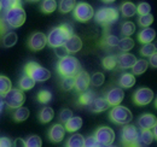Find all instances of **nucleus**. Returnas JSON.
<instances>
[{"mask_svg": "<svg viewBox=\"0 0 157 147\" xmlns=\"http://www.w3.org/2000/svg\"><path fill=\"white\" fill-rule=\"evenodd\" d=\"M74 35L73 33V28L69 24H62L59 27L53 28L50 34L47 35V40H48V45L53 48L59 47L62 45H65L67 40L69 37Z\"/></svg>", "mask_w": 157, "mask_h": 147, "instance_id": "nucleus-1", "label": "nucleus"}, {"mask_svg": "<svg viewBox=\"0 0 157 147\" xmlns=\"http://www.w3.org/2000/svg\"><path fill=\"white\" fill-rule=\"evenodd\" d=\"M121 141L123 147H143L140 141V134L136 126L126 124L121 131Z\"/></svg>", "mask_w": 157, "mask_h": 147, "instance_id": "nucleus-2", "label": "nucleus"}, {"mask_svg": "<svg viewBox=\"0 0 157 147\" xmlns=\"http://www.w3.org/2000/svg\"><path fill=\"white\" fill-rule=\"evenodd\" d=\"M57 70L63 77H68V76H76L81 71V65L80 62L75 57L68 55L63 59H60L57 65Z\"/></svg>", "mask_w": 157, "mask_h": 147, "instance_id": "nucleus-3", "label": "nucleus"}, {"mask_svg": "<svg viewBox=\"0 0 157 147\" xmlns=\"http://www.w3.org/2000/svg\"><path fill=\"white\" fill-rule=\"evenodd\" d=\"M2 17L5 19V22L7 23V25L11 29H13V28H20L21 25L24 24V22L27 19V15L22 6H17V7L6 10L4 12Z\"/></svg>", "mask_w": 157, "mask_h": 147, "instance_id": "nucleus-4", "label": "nucleus"}, {"mask_svg": "<svg viewBox=\"0 0 157 147\" xmlns=\"http://www.w3.org/2000/svg\"><path fill=\"white\" fill-rule=\"evenodd\" d=\"M24 71L27 75H29L35 82H45L51 77L50 70H47L46 68L41 66L40 64L35 63V62H29L25 65Z\"/></svg>", "mask_w": 157, "mask_h": 147, "instance_id": "nucleus-5", "label": "nucleus"}, {"mask_svg": "<svg viewBox=\"0 0 157 147\" xmlns=\"http://www.w3.org/2000/svg\"><path fill=\"white\" fill-rule=\"evenodd\" d=\"M96 22L101 25L114 24L118 19V10L116 7H103L94 13Z\"/></svg>", "mask_w": 157, "mask_h": 147, "instance_id": "nucleus-6", "label": "nucleus"}, {"mask_svg": "<svg viewBox=\"0 0 157 147\" xmlns=\"http://www.w3.org/2000/svg\"><path fill=\"white\" fill-rule=\"evenodd\" d=\"M110 119L116 124L126 126V124H129V122H132L133 115L128 107L117 105V106H114L113 110L110 111Z\"/></svg>", "mask_w": 157, "mask_h": 147, "instance_id": "nucleus-7", "label": "nucleus"}, {"mask_svg": "<svg viewBox=\"0 0 157 147\" xmlns=\"http://www.w3.org/2000/svg\"><path fill=\"white\" fill-rule=\"evenodd\" d=\"M4 100H5V104L10 109H18L21 106H23V104L25 101V95L21 88L20 89L18 88H11L4 95Z\"/></svg>", "mask_w": 157, "mask_h": 147, "instance_id": "nucleus-8", "label": "nucleus"}, {"mask_svg": "<svg viewBox=\"0 0 157 147\" xmlns=\"http://www.w3.org/2000/svg\"><path fill=\"white\" fill-rule=\"evenodd\" d=\"M74 17L80 22H88L94 17V10L87 2H78L74 9Z\"/></svg>", "mask_w": 157, "mask_h": 147, "instance_id": "nucleus-9", "label": "nucleus"}, {"mask_svg": "<svg viewBox=\"0 0 157 147\" xmlns=\"http://www.w3.org/2000/svg\"><path fill=\"white\" fill-rule=\"evenodd\" d=\"M115 131L110 127H100L96 130L94 138L98 140L103 146H110L115 141Z\"/></svg>", "mask_w": 157, "mask_h": 147, "instance_id": "nucleus-10", "label": "nucleus"}, {"mask_svg": "<svg viewBox=\"0 0 157 147\" xmlns=\"http://www.w3.org/2000/svg\"><path fill=\"white\" fill-rule=\"evenodd\" d=\"M133 100L139 106H145L154 100V92L150 88H139L133 94Z\"/></svg>", "mask_w": 157, "mask_h": 147, "instance_id": "nucleus-11", "label": "nucleus"}, {"mask_svg": "<svg viewBox=\"0 0 157 147\" xmlns=\"http://www.w3.org/2000/svg\"><path fill=\"white\" fill-rule=\"evenodd\" d=\"M47 43H48L47 36L44 33H40V32L34 33L32 36L29 37V41H28V46L33 51H40V50H42Z\"/></svg>", "mask_w": 157, "mask_h": 147, "instance_id": "nucleus-12", "label": "nucleus"}, {"mask_svg": "<svg viewBox=\"0 0 157 147\" xmlns=\"http://www.w3.org/2000/svg\"><path fill=\"white\" fill-rule=\"evenodd\" d=\"M105 98L109 101L110 106H117V105H120L122 103V100L124 99V92L120 87H114L110 91H108Z\"/></svg>", "mask_w": 157, "mask_h": 147, "instance_id": "nucleus-13", "label": "nucleus"}, {"mask_svg": "<svg viewBox=\"0 0 157 147\" xmlns=\"http://www.w3.org/2000/svg\"><path fill=\"white\" fill-rule=\"evenodd\" d=\"M91 83V76L88 75V73L81 70L80 73L75 76V89L78 92H85L87 91L88 86Z\"/></svg>", "mask_w": 157, "mask_h": 147, "instance_id": "nucleus-14", "label": "nucleus"}, {"mask_svg": "<svg viewBox=\"0 0 157 147\" xmlns=\"http://www.w3.org/2000/svg\"><path fill=\"white\" fill-rule=\"evenodd\" d=\"M157 118L156 116L151 115V113H145L141 115L138 119V126L140 127L141 130H151L154 129V127L156 126Z\"/></svg>", "mask_w": 157, "mask_h": 147, "instance_id": "nucleus-15", "label": "nucleus"}, {"mask_svg": "<svg viewBox=\"0 0 157 147\" xmlns=\"http://www.w3.org/2000/svg\"><path fill=\"white\" fill-rule=\"evenodd\" d=\"M137 58L136 55L128 52H124L122 55H118V63L117 66L120 69H132L134 66V64L137 63Z\"/></svg>", "mask_w": 157, "mask_h": 147, "instance_id": "nucleus-16", "label": "nucleus"}, {"mask_svg": "<svg viewBox=\"0 0 157 147\" xmlns=\"http://www.w3.org/2000/svg\"><path fill=\"white\" fill-rule=\"evenodd\" d=\"M65 131H67V129L62 124H55L51 127L50 131H48V138L52 142H60L64 139Z\"/></svg>", "mask_w": 157, "mask_h": 147, "instance_id": "nucleus-17", "label": "nucleus"}, {"mask_svg": "<svg viewBox=\"0 0 157 147\" xmlns=\"http://www.w3.org/2000/svg\"><path fill=\"white\" fill-rule=\"evenodd\" d=\"M156 37V32L155 29L150 28V27H146L144 29L140 30L139 35H138V40L141 42V43H151Z\"/></svg>", "mask_w": 157, "mask_h": 147, "instance_id": "nucleus-18", "label": "nucleus"}, {"mask_svg": "<svg viewBox=\"0 0 157 147\" xmlns=\"http://www.w3.org/2000/svg\"><path fill=\"white\" fill-rule=\"evenodd\" d=\"M109 106H110V104H109V101L106 100V98L97 96V98L93 100V103L90 105V109L93 111V112L98 113V112H103V111L108 110Z\"/></svg>", "mask_w": 157, "mask_h": 147, "instance_id": "nucleus-19", "label": "nucleus"}, {"mask_svg": "<svg viewBox=\"0 0 157 147\" xmlns=\"http://www.w3.org/2000/svg\"><path fill=\"white\" fill-rule=\"evenodd\" d=\"M65 47L69 51V53H76V52H78L82 48V41L76 35H71V36L67 40Z\"/></svg>", "mask_w": 157, "mask_h": 147, "instance_id": "nucleus-20", "label": "nucleus"}, {"mask_svg": "<svg viewBox=\"0 0 157 147\" xmlns=\"http://www.w3.org/2000/svg\"><path fill=\"white\" fill-rule=\"evenodd\" d=\"M118 85L122 88H132L136 85V76H134V74H122V76L118 80Z\"/></svg>", "mask_w": 157, "mask_h": 147, "instance_id": "nucleus-21", "label": "nucleus"}, {"mask_svg": "<svg viewBox=\"0 0 157 147\" xmlns=\"http://www.w3.org/2000/svg\"><path fill=\"white\" fill-rule=\"evenodd\" d=\"M82 118L78 117V116H73L67 123H65V129L67 131H70V133H74V131H78V129L82 127Z\"/></svg>", "mask_w": 157, "mask_h": 147, "instance_id": "nucleus-22", "label": "nucleus"}, {"mask_svg": "<svg viewBox=\"0 0 157 147\" xmlns=\"http://www.w3.org/2000/svg\"><path fill=\"white\" fill-rule=\"evenodd\" d=\"M121 13L123 17H133L137 13V6L132 1H126L120 7Z\"/></svg>", "mask_w": 157, "mask_h": 147, "instance_id": "nucleus-23", "label": "nucleus"}, {"mask_svg": "<svg viewBox=\"0 0 157 147\" xmlns=\"http://www.w3.org/2000/svg\"><path fill=\"white\" fill-rule=\"evenodd\" d=\"M96 98H97L96 96V93L93 92V91H88L87 89V91L81 93V95L78 98V103L81 105H83V106H90Z\"/></svg>", "mask_w": 157, "mask_h": 147, "instance_id": "nucleus-24", "label": "nucleus"}, {"mask_svg": "<svg viewBox=\"0 0 157 147\" xmlns=\"http://www.w3.org/2000/svg\"><path fill=\"white\" fill-rule=\"evenodd\" d=\"M85 140L86 139L81 134H73L67 141V147H83Z\"/></svg>", "mask_w": 157, "mask_h": 147, "instance_id": "nucleus-25", "label": "nucleus"}, {"mask_svg": "<svg viewBox=\"0 0 157 147\" xmlns=\"http://www.w3.org/2000/svg\"><path fill=\"white\" fill-rule=\"evenodd\" d=\"M35 86V81L27 74H24L20 80V88L22 91H29Z\"/></svg>", "mask_w": 157, "mask_h": 147, "instance_id": "nucleus-26", "label": "nucleus"}, {"mask_svg": "<svg viewBox=\"0 0 157 147\" xmlns=\"http://www.w3.org/2000/svg\"><path fill=\"white\" fill-rule=\"evenodd\" d=\"M53 117H55V112H53V109L50 107V106L44 107L39 113V119L42 123H48V122H51Z\"/></svg>", "mask_w": 157, "mask_h": 147, "instance_id": "nucleus-27", "label": "nucleus"}, {"mask_svg": "<svg viewBox=\"0 0 157 147\" xmlns=\"http://www.w3.org/2000/svg\"><path fill=\"white\" fill-rule=\"evenodd\" d=\"M17 40H18V36L16 33L13 32H9L6 34H4V37H2V45L4 47H12L17 43Z\"/></svg>", "mask_w": 157, "mask_h": 147, "instance_id": "nucleus-28", "label": "nucleus"}, {"mask_svg": "<svg viewBox=\"0 0 157 147\" xmlns=\"http://www.w3.org/2000/svg\"><path fill=\"white\" fill-rule=\"evenodd\" d=\"M147 68H149V62L146 59H139L132 68V73L134 75H141L147 70Z\"/></svg>", "mask_w": 157, "mask_h": 147, "instance_id": "nucleus-29", "label": "nucleus"}, {"mask_svg": "<svg viewBox=\"0 0 157 147\" xmlns=\"http://www.w3.org/2000/svg\"><path fill=\"white\" fill-rule=\"evenodd\" d=\"M76 6V1L75 0H60L58 5L59 11L62 13H68L70 11H73Z\"/></svg>", "mask_w": 157, "mask_h": 147, "instance_id": "nucleus-30", "label": "nucleus"}, {"mask_svg": "<svg viewBox=\"0 0 157 147\" xmlns=\"http://www.w3.org/2000/svg\"><path fill=\"white\" fill-rule=\"evenodd\" d=\"M118 63V55H106L103 59V66L106 70H113L117 66Z\"/></svg>", "mask_w": 157, "mask_h": 147, "instance_id": "nucleus-31", "label": "nucleus"}, {"mask_svg": "<svg viewBox=\"0 0 157 147\" xmlns=\"http://www.w3.org/2000/svg\"><path fill=\"white\" fill-rule=\"evenodd\" d=\"M117 47L122 52H128L134 47V41L131 37H123V39L120 40Z\"/></svg>", "mask_w": 157, "mask_h": 147, "instance_id": "nucleus-32", "label": "nucleus"}, {"mask_svg": "<svg viewBox=\"0 0 157 147\" xmlns=\"http://www.w3.org/2000/svg\"><path fill=\"white\" fill-rule=\"evenodd\" d=\"M29 117V110L24 106H21L18 109H16L15 113H13V118L16 122H23Z\"/></svg>", "mask_w": 157, "mask_h": 147, "instance_id": "nucleus-33", "label": "nucleus"}, {"mask_svg": "<svg viewBox=\"0 0 157 147\" xmlns=\"http://www.w3.org/2000/svg\"><path fill=\"white\" fill-rule=\"evenodd\" d=\"M121 32L126 37H129L131 35H133L136 33V24L133 22H131V21H127V22H124L122 24Z\"/></svg>", "mask_w": 157, "mask_h": 147, "instance_id": "nucleus-34", "label": "nucleus"}, {"mask_svg": "<svg viewBox=\"0 0 157 147\" xmlns=\"http://www.w3.org/2000/svg\"><path fill=\"white\" fill-rule=\"evenodd\" d=\"M154 140H155L154 131H151V130H143L141 131V134H140V141H141V144L144 146L150 145Z\"/></svg>", "mask_w": 157, "mask_h": 147, "instance_id": "nucleus-35", "label": "nucleus"}, {"mask_svg": "<svg viewBox=\"0 0 157 147\" xmlns=\"http://www.w3.org/2000/svg\"><path fill=\"white\" fill-rule=\"evenodd\" d=\"M58 7L56 0H44L42 5H41V10L45 13H52L53 11H56V9Z\"/></svg>", "mask_w": 157, "mask_h": 147, "instance_id": "nucleus-36", "label": "nucleus"}, {"mask_svg": "<svg viewBox=\"0 0 157 147\" xmlns=\"http://www.w3.org/2000/svg\"><path fill=\"white\" fill-rule=\"evenodd\" d=\"M11 89V81L6 76H0V95H5Z\"/></svg>", "mask_w": 157, "mask_h": 147, "instance_id": "nucleus-37", "label": "nucleus"}, {"mask_svg": "<svg viewBox=\"0 0 157 147\" xmlns=\"http://www.w3.org/2000/svg\"><path fill=\"white\" fill-rule=\"evenodd\" d=\"M157 50H156V46H155V43H145L143 47H141V50H140V53L141 55H144V57H151V55H154V53H156Z\"/></svg>", "mask_w": 157, "mask_h": 147, "instance_id": "nucleus-38", "label": "nucleus"}, {"mask_svg": "<svg viewBox=\"0 0 157 147\" xmlns=\"http://www.w3.org/2000/svg\"><path fill=\"white\" fill-rule=\"evenodd\" d=\"M75 87V77L74 76H68L64 77L62 81V88L64 91H71Z\"/></svg>", "mask_w": 157, "mask_h": 147, "instance_id": "nucleus-39", "label": "nucleus"}, {"mask_svg": "<svg viewBox=\"0 0 157 147\" xmlns=\"http://www.w3.org/2000/svg\"><path fill=\"white\" fill-rule=\"evenodd\" d=\"M25 146L27 147H41L42 146V141L38 135H30L27 140H25Z\"/></svg>", "mask_w": 157, "mask_h": 147, "instance_id": "nucleus-40", "label": "nucleus"}, {"mask_svg": "<svg viewBox=\"0 0 157 147\" xmlns=\"http://www.w3.org/2000/svg\"><path fill=\"white\" fill-rule=\"evenodd\" d=\"M152 22H154V16H152L151 13L145 15V16H140V17H139V19H138L139 25H140V27H143V28L150 27V25L152 24Z\"/></svg>", "mask_w": 157, "mask_h": 147, "instance_id": "nucleus-41", "label": "nucleus"}, {"mask_svg": "<svg viewBox=\"0 0 157 147\" xmlns=\"http://www.w3.org/2000/svg\"><path fill=\"white\" fill-rule=\"evenodd\" d=\"M104 81H105V76H104V74H101V73L93 74L92 77H91V85H93L94 87L101 86V85L104 83Z\"/></svg>", "mask_w": 157, "mask_h": 147, "instance_id": "nucleus-42", "label": "nucleus"}, {"mask_svg": "<svg viewBox=\"0 0 157 147\" xmlns=\"http://www.w3.org/2000/svg\"><path fill=\"white\" fill-rule=\"evenodd\" d=\"M38 100L42 104H47L52 100V93L50 91H46V89H42L40 91L39 94H38Z\"/></svg>", "mask_w": 157, "mask_h": 147, "instance_id": "nucleus-43", "label": "nucleus"}, {"mask_svg": "<svg viewBox=\"0 0 157 147\" xmlns=\"http://www.w3.org/2000/svg\"><path fill=\"white\" fill-rule=\"evenodd\" d=\"M151 11V6L147 2H139L137 6V13H139V16H145L149 15Z\"/></svg>", "mask_w": 157, "mask_h": 147, "instance_id": "nucleus-44", "label": "nucleus"}, {"mask_svg": "<svg viewBox=\"0 0 157 147\" xmlns=\"http://www.w3.org/2000/svg\"><path fill=\"white\" fill-rule=\"evenodd\" d=\"M104 45H106L108 47H116L118 46V42H120V39L116 35H106L103 40Z\"/></svg>", "mask_w": 157, "mask_h": 147, "instance_id": "nucleus-45", "label": "nucleus"}, {"mask_svg": "<svg viewBox=\"0 0 157 147\" xmlns=\"http://www.w3.org/2000/svg\"><path fill=\"white\" fill-rule=\"evenodd\" d=\"M0 1H1V5H2L4 11L10 10L12 7L21 6V0H0Z\"/></svg>", "mask_w": 157, "mask_h": 147, "instance_id": "nucleus-46", "label": "nucleus"}, {"mask_svg": "<svg viewBox=\"0 0 157 147\" xmlns=\"http://www.w3.org/2000/svg\"><path fill=\"white\" fill-rule=\"evenodd\" d=\"M83 147H105V146H103L100 142H98V140L93 135V136H88L85 140V146Z\"/></svg>", "mask_w": 157, "mask_h": 147, "instance_id": "nucleus-47", "label": "nucleus"}, {"mask_svg": "<svg viewBox=\"0 0 157 147\" xmlns=\"http://www.w3.org/2000/svg\"><path fill=\"white\" fill-rule=\"evenodd\" d=\"M71 117H73V112L69 109H64L59 113V119H60V122H64V123H67Z\"/></svg>", "mask_w": 157, "mask_h": 147, "instance_id": "nucleus-48", "label": "nucleus"}, {"mask_svg": "<svg viewBox=\"0 0 157 147\" xmlns=\"http://www.w3.org/2000/svg\"><path fill=\"white\" fill-rule=\"evenodd\" d=\"M55 53L57 55L58 58L63 59V58H65V57L69 55V51L67 50L65 45H62V46H59V47H56V48H55Z\"/></svg>", "mask_w": 157, "mask_h": 147, "instance_id": "nucleus-49", "label": "nucleus"}, {"mask_svg": "<svg viewBox=\"0 0 157 147\" xmlns=\"http://www.w3.org/2000/svg\"><path fill=\"white\" fill-rule=\"evenodd\" d=\"M0 147H13V142L9 138H0Z\"/></svg>", "mask_w": 157, "mask_h": 147, "instance_id": "nucleus-50", "label": "nucleus"}, {"mask_svg": "<svg viewBox=\"0 0 157 147\" xmlns=\"http://www.w3.org/2000/svg\"><path fill=\"white\" fill-rule=\"evenodd\" d=\"M13 147H27L25 146V140L17 138L15 141H13Z\"/></svg>", "mask_w": 157, "mask_h": 147, "instance_id": "nucleus-51", "label": "nucleus"}, {"mask_svg": "<svg viewBox=\"0 0 157 147\" xmlns=\"http://www.w3.org/2000/svg\"><path fill=\"white\" fill-rule=\"evenodd\" d=\"M149 64L152 66V68H157V52L150 57V60H149Z\"/></svg>", "mask_w": 157, "mask_h": 147, "instance_id": "nucleus-52", "label": "nucleus"}, {"mask_svg": "<svg viewBox=\"0 0 157 147\" xmlns=\"http://www.w3.org/2000/svg\"><path fill=\"white\" fill-rule=\"evenodd\" d=\"M2 95H0V112L2 111V109H4V104H5V100L1 98Z\"/></svg>", "mask_w": 157, "mask_h": 147, "instance_id": "nucleus-53", "label": "nucleus"}, {"mask_svg": "<svg viewBox=\"0 0 157 147\" xmlns=\"http://www.w3.org/2000/svg\"><path fill=\"white\" fill-rule=\"evenodd\" d=\"M154 135H155V139L157 140V123H156V126L154 127Z\"/></svg>", "mask_w": 157, "mask_h": 147, "instance_id": "nucleus-54", "label": "nucleus"}, {"mask_svg": "<svg viewBox=\"0 0 157 147\" xmlns=\"http://www.w3.org/2000/svg\"><path fill=\"white\" fill-rule=\"evenodd\" d=\"M104 2H114V1H116V0H103Z\"/></svg>", "mask_w": 157, "mask_h": 147, "instance_id": "nucleus-55", "label": "nucleus"}, {"mask_svg": "<svg viewBox=\"0 0 157 147\" xmlns=\"http://www.w3.org/2000/svg\"><path fill=\"white\" fill-rule=\"evenodd\" d=\"M28 1H32V2H38L40 0H28Z\"/></svg>", "mask_w": 157, "mask_h": 147, "instance_id": "nucleus-56", "label": "nucleus"}, {"mask_svg": "<svg viewBox=\"0 0 157 147\" xmlns=\"http://www.w3.org/2000/svg\"><path fill=\"white\" fill-rule=\"evenodd\" d=\"M2 10V5H1V1H0V11Z\"/></svg>", "mask_w": 157, "mask_h": 147, "instance_id": "nucleus-57", "label": "nucleus"}, {"mask_svg": "<svg viewBox=\"0 0 157 147\" xmlns=\"http://www.w3.org/2000/svg\"><path fill=\"white\" fill-rule=\"evenodd\" d=\"M155 106H156V109H157V98H156V100H155Z\"/></svg>", "mask_w": 157, "mask_h": 147, "instance_id": "nucleus-58", "label": "nucleus"}, {"mask_svg": "<svg viewBox=\"0 0 157 147\" xmlns=\"http://www.w3.org/2000/svg\"><path fill=\"white\" fill-rule=\"evenodd\" d=\"M105 147H117V146H114V145H110V146H105Z\"/></svg>", "mask_w": 157, "mask_h": 147, "instance_id": "nucleus-59", "label": "nucleus"}, {"mask_svg": "<svg viewBox=\"0 0 157 147\" xmlns=\"http://www.w3.org/2000/svg\"><path fill=\"white\" fill-rule=\"evenodd\" d=\"M155 46H156V50H157V41L155 42Z\"/></svg>", "mask_w": 157, "mask_h": 147, "instance_id": "nucleus-60", "label": "nucleus"}]
</instances>
